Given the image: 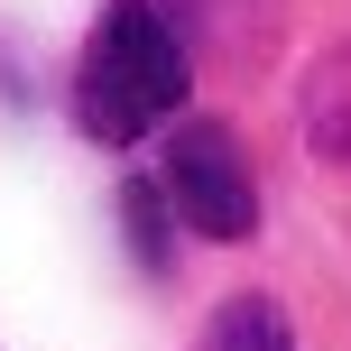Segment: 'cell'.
<instances>
[{"mask_svg": "<svg viewBox=\"0 0 351 351\" xmlns=\"http://www.w3.org/2000/svg\"><path fill=\"white\" fill-rule=\"evenodd\" d=\"M305 148L333 176H351V47H333L305 74Z\"/></svg>", "mask_w": 351, "mask_h": 351, "instance_id": "cell-3", "label": "cell"}, {"mask_svg": "<svg viewBox=\"0 0 351 351\" xmlns=\"http://www.w3.org/2000/svg\"><path fill=\"white\" fill-rule=\"evenodd\" d=\"M194 351H296V333H287V315L268 296H231V305H213Z\"/></svg>", "mask_w": 351, "mask_h": 351, "instance_id": "cell-4", "label": "cell"}, {"mask_svg": "<svg viewBox=\"0 0 351 351\" xmlns=\"http://www.w3.org/2000/svg\"><path fill=\"white\" fill-rule=\"evenodd\" d=\"M167 111H185V47L158 19V0H111L74 65V121L102 148H139Z\"/></svg>", "mask_w": 351, "mask_h": 351, "instance_id": "cell-1", "label": "cell"}, {"mask_svg": "<svg viewBox=\"0 0 351 351\" xmlns=\"http://www.w3.org/2000/svg\"><path fill=\"white\" fill-rule=\"evenodd\" d=\"M167 185L148 176V185H121V231H130V250H139L148 268H167Z\"/></svg>", "mask_w": 351, "mask_h": 351, "instance_id": "cell-5", "label": "cell"}, {"mask_svg": "<svg viewBox=\"0 0 351 351\" xmlns=\"http://www.w3.org/2000/svg\"><path fill=\"white\" fill-rule=\"evenodd\" d=\"M167 204L185 231H204V241H250V222H259V185H250V158L241 139H231L222 121H185L167 139V167H158Z\"/></svg>", "mask_w": 351, "mask_h": 351, "instance_id": "cell-2", "label": "cell"}]
</instances>
